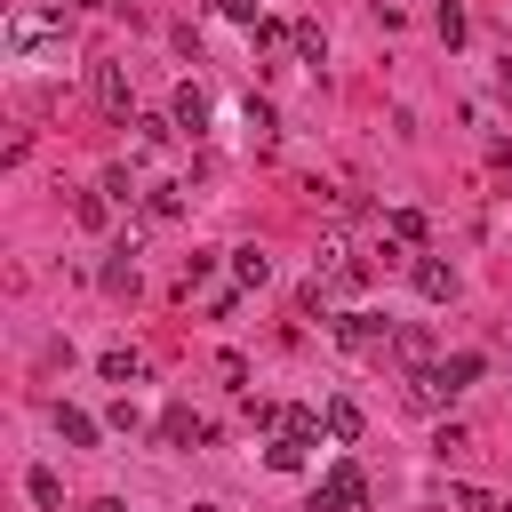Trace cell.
I'll list each match as a JSON object with an SVG mask.
<instances>
[{
  "label": "cell",
  "instance_id": "obj_22",
  "mask_svg": "<svg viewBox=\"0 0 512 512\" xmlns=\"http://www.w3.org/2000/svg\"><path fill=\"white\" fill-rule=\"evenodd\" d=\"M72 216H80V224H88V232H96V224H104V216H112V192H80V200H72Z\"/></svg>",
  "mask_w": 512,
  "mask_h": 512
},
{
  "label": "cell",
  "instance_id": "obj_19",
  "mask_svg": "<svg viewBox=\"0 0 512 512\" xmlns=\"http://www.w3.org/2000/svg\"><path fill=\"white\" fill-rule=\"evenodd\" d=\"M288 48H296L304 64H328V40H320V24H296V32H288Z\"/></svg>",
  "mask_w": 512,
  "mask_h": 512
},
{
  "label": "cell",
  "instance_id": "obj_8",
  "mask_svg": "<svg viewBox=\"0 0 512 512\" xmlns=\"http://www.w3.org/2000/svg\"><path fill=\"white\" fill-rule=\"evenodd\" d=\"M160 440H168V448H200V440H216V424L192 416V408H168V416H160Z\"/></svg>",
  "mask_w": 512,
  "mask_h": 512
},
{
  "label": "cell",
  "instance_id": "obj_15",
  "mask_svg": "<svg viewBox=\"0 0 512 512\" xmlns=\"http://www.w3.org/2000/svg\"><path fill=\"white\" fill-rule=\"evenodd\" d=\"M384 232L408 240V248H424V208H384Z\"/></svg>",
  "mask_w": 512,
  "mask_h": 512
},
{
  "label": "cell",
  "instance_id": "obj_30",
  "mask_svg": "<svg viewBox=\"0 0 512 512\" xmlns=\"http://www.w3.org/2000/svg\"><path fill=\"white\" fill-rule=\"evenodd\" d=\"M80 8H104V0H80Z\"/></svg>",
  "mask_w": 512,
  "mask_h": 512
},
{
  "label": "cell",
  "instance_id": "obj_25",
  "mask_svg": "<svg viewBox=\"0 0 512 512\" xmlns=\"http://www.w3.org/2000/svg\"><path fill=\"white\" fill-rule=\"evenodd\" d=\"M456 504H464V512H496V496H488V488H456Z\"/></svg>",
  "mask_w": 512,
  "mask_h": 512
},
{
  "label": "cell",
  "instance_id": "obj_24",
  "mask_svg": "<svg viewBox=\"0 0 512 512\" xmlns=\"http://www.w3.org/2000/svg\"><path fill=\"white\" fill-rule=\"evenodd\" d=\"M432 24H440V40H448V48L464 40V8H456V0H440V16H432Z\"/></svg>",
  "mask_w": 512,
  "mask_h": 512
},
{
  "label": "cell",
  "instance_id": "obj_17",
  "mask_svg": "<svg viewBox=\"0 0 512 512\" xmlns=\"http://www.w3.org/2000/svg\"><path fill=\"white\" fill-rule=\"evenodd\" d=\"M392 352H400L408 368H432V336H424V328H392Z\"/></svg>",
  "mask_w": 512,
  "mask_h": 512
},
{
  "label": "cell",
  "instance_id": "obj_13",
  "mask_svg": "<svg viewBox=\"0 0 512 512\" xmlns=\"http://www.w3.org/2000/svg\"><path fill=\"white\" fill-rule=\"evenodd\" d=\"M232 280H240V288H264V280H272V256H264V248H232Z\"/></svg>",
  "mask_w": 512,
  "mask_h": 512
},
{
  "label": "cell",
  "instance_id": "obj_20",
  "mask_svg": "<svg viewBox=\"0 0 512 512\" xmlns=\"http://www.w3.org/2000/svg\"><path fill=\"white\" fill-rule=\"evenodd\" d=\"M328 440H360V408L352 400H328Z\"/></svg>",
  "mask_w": 512,
  "mask_h": 512
},
{
  "label": "cell",
  "instance_id": "obj_9",
  "mask_svg": "<svg viewBox=\"0 0 512 512\" xmlns=\"http://www.w3.org/2000/svg\"><path fill=\"white\" fill-rule=\"evenodd\" d=\"M96 368H104V384H144V352H128V344H112Z\"/></svg>",
  "mask_w": 512,
  "mask_h": 512
},
{
  "label": "cell",
  "instance_id": "obj_16",
  "mask_svg": "<svg viewBox=\"0 0 512 512\" xmlns=\"http://www.w3.org/2000/svg\"><path fill=\"white\" fill-rule=\"evenodd\" d=\"M104 288H112V296H136V240H128V248L104 264Z\"/></svg>",
  "mask_w": 512,
  "mask_h": 512
},
{
  "label": "cell",
  "instance_id": "obj_29",
  "mask_svg": "<svg viewBox=\"0 0 512 512\" xmlns=\"http://www.w3.org/2000/svg\"><path fill=\"white\" fill-rule=\"evenodd\" d=\"M496 512H512V496H504V504H496Z\"/></svg>",
  "mask_w": 512,
  "mask_h": 512
},
{
  "label": "cell",
  "instance_id": "obj_1",
  "mask_svg": "<svg viewBox=\"0 0 512 512\" xmlns=\"http://www.w3.org/2000/svg\"><path fill=\"white\" fill-rule=\"evenodd\" d=\"M0 40H8V56H64V16H48V8H16L8 24H0Z\"/></svg>",
  "mask_w": 512,
  "mask_h": 512
},
{
  "label": "cell",
  "instance_id": "obj_23",
  "mask_svg": "<svg viewBox=\"0 0 512 512\" xmlns=\"http://www.w3.org/2000/svg\"><path fill=\"white\" fill-rule=\"evenodd\" d=\"M272 128H280V120H272V104H264V96H248V136H256V144H272Z\"/></svg>",
  "mask_w": 512,
  "mask_h": 512
},
{
  "label": "cell",
  "instance_id": "obj_3",
  "mask_svg": "<svg viewBox=\"0 0 512 512\" xmlns=\"http://www.w3.org/2000/svg\"><path fill=\"white\" fill-rule=\"evenodd\" d=\"M368 272H376V264H360V256H352L344 240H320V256H312V280H320L328 296H336V288H360Z\"/></svg>",
  "mask_w": 512,
  "mask_h": 512
},
{
  "label": "cell",
  "instance_id": "obj_7",
  "mask_svg": "<svg viewBox=\"0 0 512 512\" xmlns=\"http://www.w3.org/2000/svg\"><path fill=\"white\" fill-rule=\"evenodd\" d=\"M96 104H104L112 120H128V64H120V56L96 64Z\"/></svg>",
  "mask_w": 512,
  "mask_h": 512
},
{
  "label": "cell",
  "instance_id": "obj_11",
  "mask_svg": "<svg viewBox=\"0 0 512 512\" xmlns=\"http://www.w3.org/2000/svg\"><path fill=\"white\" fill-rule=\"evenodd\" d=\"M304 448H312V440H296V432H272V440H264V464H272V472H304Z\"/></svg>",
  "mask_w": 512,
  "mask_h": 512
},
{
  "label": "cell",
  "instance_id": "obj_26",
  "mask_svg": "<svg viewBox=\"0 0 512 512\" xmlns=\"http://www.w3.org/2000/svg\"><path fill=\"white\" fill-rule=\"evenodd\" d=\"M216 8H224L232 24H256V0H216Z\"/></svg>",
  "mask_w": 512,
  "mask_h": 512
},
{
  "label": "cell",
  "instance_id": "obj_4",
  "mask_svg": "<svg viewBox=\"0 0 512 512\" xmlns=\"http://www.w3.org/2000/svg\"><path fill=\"white\" fill-rule=\"evenodd\" d=\"M168 120H176V136H200V128H208V88H200V80H176Z\"/></svg>",
  "mask_w": 512,
  "mask_h": 512
},
{
  "label": "cell",
  "instance_id": "obj_21",
  "mask_svg": "<svg viewBox=\"0 0 512 512\" xmlns=\"http://www.w3.org/2000/svg\"><path fill=\"white\" fill-rule=\"evenodd\" d=\"M128 128H136V136H128V144H136V152H160V136H168V128H176V120H152V112H144V120H128Z\"/></svg>",
  "mask_w": 512,
  "mask_h": 512
},
{
  "label": "cell",
  "instance_id": "obj_5",
  "mask_svg": "<svg viewBox=\"0 0 512 512\" xmlns=\"http://www.w3.org/2000/svg\"><path fill=\"white\" fill-rule=\"evenodd\" d=\"M408 272H416V296H424V304H456V264H440V256H416Z\"/></svg>",
  "mask_w": 512,
  "mask_h": 512
},
{
  "label": "cell",
  "instance_id": "obj_2",
  "mask_svg": "<svg viewBox=\"0 0 512 512\" xmlns=\"http://www.w3.org/2000/svg\"><path fill=\"white\" fill-rule=\"evenodd\" d=\"M312 512H368V472L360 464H328L312 480Z\"/></svg>",
  "mask_w": 512,
  "mask_h": 512
},
{
  "label": "cell",
  "instance_id": "obj_14",
  "mask_svg": "<svg viewBox=\"0 0 512 512\" xmlns=\"http://www.w3.org/2000/svg\"><path fill=\"white\" fill-rule=\"evenodd\" d=\"M432 376H440L448 392H464V384L480 376V352H448V360H432Z\"/></svg>",
  "mask_w": 512,
  "mask_h": 512
},
{
  "label": "cell",
  "instance_id": "obj_12",
  "mask_svg": "<svg viewBox=\"0 0 512 512\" xmlns=\"http://www.w3.org/2000/svg\"><path fill=\"white\" fill-rule=\"evenodd\" d=\"M144 216H152V224L184 216V184H144Z\"/></svg>",
  "mask_w": 512,
  "mask_h": 512
},
{
  "label": "cell",
  "instance_id": "obj_27",
  "mask_svg": "<svg viewBox=\"0 0 512 512\" xmlns=\"http://www.w3.org/2000/svg\"><path fill=\"white\" fill-rule=\"evenodd\" d=\"M496 88H504V104H512V56H504V72H496Z\"/></svg>",
  "mask_w": 512,
  "mask_h": 512
},
{
  "label": "cell",
  "instance_id": "obj_6",
  "mask_svg": "<svg viewBox=\"0 0 512 512\" xmlns=\"http://www.w3.org/2000/svg\"><path fill=\"white\" fill-rule=\"evenodd\" d=\"M336 344L376 352V344H392V320H376V312H344V320H336Z\"/></svg>",
  "mask_w": 512,
  "mask_h": 512
},
{
  "label": "cell",
  "instance_id": "obj_28",
  "mask_svg": "<svg viewBox=\"0 0 512 512\" xmlns=\"http://www.w3.org/2000/svg\"><path fill=\"white\" fill-rule=\"evenodd\" d=\"M88 512H128V504H112V496H104V504H88Z\"/></svg>",
  "mask_w": 512,
  "mask_h": 512
},
{
  "label": "cell",
  "instance_id": "obj_10",
  "mask_svg": "<svg viewBox=\"0 0 512 512\" xmlns=\"http://www.w3.org/2000/svg\"><path fill=\"white\" fill-rule=\"evenodd\" d=\"M56 432H64V448H88V440H96V416L72 408V400H56Z\"/></svg>",
  "mask_w": 512,
  "mask_h": 512
},
{
  "label": "cell",
  "instance_id": "obj_18",
  "mask_svg": "<svg viewBox=\"0 0 512 512\" xmlns=\"http://www.w3.org/2000/svg\"><path fill=\"white\" fill-rule=\"evenodd\" d=\"M24 488H32V504H40V512H56V504H64V480H56L48 464H32V472H24Z\"/></svg>",
  "mask_w": 512,
  "mask_h": 512
}]
</instances>
